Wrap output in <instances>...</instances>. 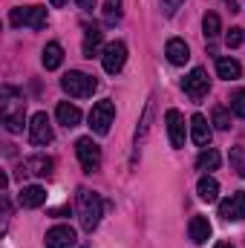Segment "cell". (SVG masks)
Returning <instances> with one entry per match:
<instances>
[{"instance_id":"obj_5","label":"cell","mask_w":245,"mask_h":248,"mask_svg":"<svg viewBox=\"0 0 245 248\" xmlns=\"http://www.w3.org/2000/svg\"><path fill=\"white\" fill-rule=\"evenodd\" d=\"M113 119H116V104H113L110 98H104V101L92 104V110H90V127H92V133H95V136H107Z\"/></svg>"},{"instance_id":"obj_14","label":"cell","mask_w":245,"mask_h":248,"mask_svg":"<svg viewBox=\"0 0 245 248\" xmlns=\"http://www.w3.org/2000/svg\"><path fill=\"white\" fill-rule=\"evenodd\" d=\"M165 55H168V61L173 63V66H184V63L190 61V49H187V44H184L182 38H170L168 46H165Z\"/></svg>"},{"instance_id":"obj_9","label":"cell","mask_w":245,"mask_h":248,"mask_svg":"<svg viewBox=\"0 0 245 248\" xmlns=\"http://www.w3.org/2000/svg\"><path fill=\"white\" fill-rule=\"evenodd\" d=\"M219 217L225 222H243L245 219V190H237V193H231L228 199L219 202Z\"/></svg>"},{"instance_id":"obj_31","label":"cell","mask_w":245,"mask_h":248,"mask_svg":"<svg viewBox=\"0 0 245 248\" xmlns=\"http://www.w3.org/2000/svg\"><path fill=\"white\" fill-rule=\"evenodd\" d=\"M78 3V9H84V12H92L95 9V0H75Z\"/></svg>"},{"instance_id":"obj_21","label":"cell","mask_w":245,"mask_h":248,"mask_svg":"<svg viewBox=\"0 0 245 248\" xmlns=\"http://www.w3.org/2000/svg\"><path fill=\"white\" fill-rule=\"evenodd\" d=\"M196 193H199L202 202H216V196H219V182L205 173V176L199 179V185H196Z\"/></svg>"},{"instance_id":"obj_8","label":"cell","mask_w":245,"mask_h":248,"mask_svg":"<svg viewBox=\"0 0 245 248\" xmlns=\"http://www.w3.org/2000/svg\"><path fill=\"white\" fill-rule=\"evenodd\" d=\"M182 90L193 98V101H202L205 95H208V90H211V81H208V72L202 69V66H196V69H190V75L182 81Z\"/></svg>"},{"instance_id":"obj_18","label":"cell","mask_w":245,"mask_h":248,"mask_svg":"<svg viewBox=\"0 0 245 248\" xmlns=\"http://www.w3.org/2000/svg\"><path fill=\"white\" fill-rule=\"evenodd\" d=\"M23 124H26V110H23V104H20L17 110H12L9 104H3V127H6L9 133H20Z\"/></svg>"},{"instance_id":"obj_25","label":"cell","mask_w":245,"mask_h":248,"mask_svg":"<svg viewBox=\"0 0 245 248\" xmlns=\"http://www.w3.org/2000/svg\"><path fill=\"white\" fill-rule=\"evenodd\" d=\"M101 15H104V23H107V26H116V23L122 20V0H104Z\"/></svg>"},{"instance_id":"obj_34","label":"cell","mask_w":245,"mask_h":248,"mask_svg":"<svg viewBox=\"0 0 245 248\" xmlns=\"http://www.w3.org/2000/svg\"><path fill=\"white\" fill-rule=\"evenodd\" d=\"M228 3H231V9H234V0H228ZM234 12H237V9H234Z\"/></svg>"},{"instance_id":"obj_27","label":"cell","mask_w":245,"mask_h":248,"mask_svg":"<svg viewBox=\"0 0 245 248\" xmlns=\"http://www.w3.org/2000/svg\"><path fill=\"white\" fill-rule=\"evenodd\" d=\"M231 113L237 116V119H245V90H237V93H231Z\"/></svg>"},{"instance_id":"obj_12","label":"cell","mask_w":245,"mask_h":248,"mask_svg":"<svg viewBox=\"0 0 245 248\" xmlns=\"http://www.w3.org/2000/svg\"><path fill=\"white\" fill-rule=\"evenodd\" d=\"M211 222H208V217H190V222H187V237H190V243L193 246H205L208 240H211Z\"/></svg>"},{"instance_id":"obj_26","label":"cell","mask_w":245,"mask_h":248,"mask_svg":"<svg viewBox=\"0 0 245 248\" xmlns=\"http://www.w3.org/2000/svg\"><path fill=\"white\" fill-rule=\"evenodd\" d=\"M231 170H237L245 179V147H231Z\"/></svg>"},{"instance_id":"obj_3","label":"cell","mask_w":245,"mask_h":248,"mask_svg":"<svg viewBox=\"0 0 245 248\" xmlns=\"http://www.w3.org/2000/svg\"><path fill=\"white\" fill-rule=\"evenodd\" d=\"M12 26H29V29H44L46 26V9L44 6H17L9 12Z\"/></svg>"},{"instance_id":"obj_15","label":"cell","mask_w":245,"mask_h":248,"mask_svg":"<svg viewBox=\"0 0 245 248\" xmlns=\"http://www.w3.org/2000/svg\"><path fill=\"white\" fill-rule=\"evenodd\" d=\"M17 202H20V208H41L46 202V190L41 185H26V187H20Z\"/></svg>"},{"instance_id":"obj_10","label":"cell","mask_w":245,"mask_h":248,"mask_svg":"<svg viewBox=\"0 0 245 248\" xmlns=\"http://www.w3.org/2000/svg\"><path fill=\"white\" fill-rule=\"evenodd\" d=\"M44 243H46V248H72L78 243V234L69 225H55V228L46 231V240Z\"/></svg>"},{"instance_id":"obj_13","label":"cell","mask_w":245,"mask_h":248,"mask_svg":"<svg viewBox=\"0 0 245 248\" xmlns=\"http://www.w3.org/2000/svg\"><path fill=\"white\" fill-rule=\"evenodd\" d=\"M190 139H193V144H199V147H211V127H208V119H205L202 113H196V116L190 119Z\"/></svg>"},{"instance_id":"obj_20","label":"cell","mask_w":245,"mask_h":248,"mask_svg":"<svg viewBox=\"0 0 245 248\" xmlns=\"http://www.w3.org/2000/svg\"><path fill=\"white\" fill-rule=\"evenodd\" d=\"M216 75L222 81H237V78H243V66L234 58H216Z\"/></svg>"},{"instance_id":"obj_17","label":"cell","mask_w":245,"mask_h":248,"mask_svg":"<svg viewBox=\"0 0 245 248\" xmlns=\"http://www.w3.org/2000/svg\"><path fill=\"white\" fill-rule=\"evenodd\" d=\"M101 44H104V32L98 29V26H87V32H84V58H95L98 52H101Z\"/></svg>"},{"instance_id":"obj_30","label":"cell","mask_w":245,"mask_h":248,"mask_svg":"<svg viewBox=\"0 0 245 248\" xmlns=\"http://www.w3.org/2000/svg\"><path fill=\"white\" fill-rule=\"evenodd\" d=\"M182 3H184V0H162V6H165V12H168V15H173Z\"/></svg>"},{"instance_id":"obj_23","label":"cell","mask_w":245,"mask_h":248,"mask_svg":"<svg viewBox=\"0 0 245 248\" xmlns=\"http://www.w3.org/2000/svg\"><path fill=\"white\" fill-rule=\"evenodd\" d=\"M41 61H44V66H46V69H58V66L63 63V49H61V44H58V41L46 44V46H44V58H41Z\"/></svg>"},{"instance_id":"obj_16","label":"cell","mask_w":245,"mask_h":248,"mask_svg":"<svg viewBox=\"0 0 245 248\" xmlns=\"http://www.w3.org/2000/svg\"><path fill=\"white\" fill-rule=\"evenodd\" d=\"M23 170L32 173V176H44V179H49L52 170H55V162H52L49 156H32V159L23 162Z\"/></svg>"},{"instance_id":"obj_4","label":"cell","mask_w":245,"mask_h":248,"mask_svg":"<svg viewBox=\"0 0 245 248\" xmlns=\"http://www.w3.org/2000/svg\"><path fill=\"white\" fill-rule=\"evenodd\" d=\"M75 156H78V162L87 173L101 168V147H98V141H92V136H81L75 141Z\"/></svg>"},{"instance_id":"obj_6","label":"cell","mask_w":245,"mask_h":248,"mask_svg":"<svg viewBox=\"0 0 245 248\" xmlns=\"http://www.w3.org/2000/svg\"><path fill=\"white\" fill-rule=\"evenodd\" d=\"M101 63H104V72L110 75H119L127 63V44L124 41H113L104 46V55H101Z\"/></svg>"},{"instance_id":"obj_7","label":"cell","mask_w":245,"mask_h":248,"mask_svg":"<svg viewBox=\"0 0 245 248\" xmlns=\"http://www.w3.org/2000/svg\"><path fill=\"white\" fill-rule=\"evenodd\" d=\"M52 139H55V133H52L49 116H46V113H35V116L29 119V141H32L35 147H44V144H49Z\"/></svg>"},{"instance_id":"obj_29","label":"cell","mask_w":245,"mask_h":248,"mask_svg":"<svg viewBox=\"0 0 245 248\" xmlns=\"http://www.w3.org/2000/svg\"><path fill=\"white\" fill-rule=\"evenodd\" d=\"M225 44H228L231 49H237V46L243 44V29H237V26H231V29H228V35H225Z\"/></svg>"},{"instance_id":"obj_32","label":"cell","mask_w":245,"mask_h":248,"mask_svg":"<svg viewBox=\"0 0 245 248\" xmlns=\"http://www.w3.org/2000/svg\"><path fill=\"white\" fill-rule=\"evenodd\" d=\"M49 3H52L55 9H61V6H66V0H49Z\"/></svg>"},{"instance_id":"obj_22","label":"cell","mask_w":245,"mask_h":248,"mask_svg":"<svg viewBox=\"0 0 245 248\" xmlns=\"http://www.w3.org/2000/svg\"><path fill=\"white\" fill-rule=\"evenodd\" d=\"M219 32H222L219 15H216V12H208V15L202 17V35H205V41H208V44H214V41L219 38Z\"/></svg>"},{"instance_id":"obj_19","label":"cell","mask_w":245,"mask_h":248,"mask_svg":"<svg viewBox=\"0 0 245 248\" xmlns=\"http://www.w3.org/2000/svg\"><path fill=\"white\" fill-rule=\"evenodd\" d=\"M55 116H58V124H63L66 130H72V127L81 124V110H78L75 104H69V101H61V104H58Z\"/></svg>"},{"instance_id":"obj_11","label":"cell","mask_w":245,"mask_h":248,"mask_svg":"<svg viewBox=\"0 0 245 248\" xmlns=\"http://www.w3.org/2000/svg\"><path fill=\"white\" fill-rule=\"evenodd\" d=\"M165 122H168V139H170V144H173V147H184V141H187V130H184L182 113H179V110H168Z\"/></svg>"},{"instance_id":"obj_28","label":"cell","mask_w":245,"mask_h":248,"mask_svg":"<svg viewBox=\"0 0 245 248\" xmlns=\"http://www.w3.org/2000/svg\"><path fill=\"white\" fill-rule=\"evenodd\" d=\"M214 124H216V130H228L231 127V113L225 107H214Z\"/></svg>"},{"instance_id":"obj_24","label":"cell","mask_w":245,"mask_h":248,"mask_svg":"<svg viewBox=\"0 0 245 248\" xmlns=\"http://www.w3.org/2000/svg\"><path fill=\"white\" fill-rule=\"evenodd\" d=\"M196 168H199V170H205V173L216 170V168H219V153H216L214 147H205V150L196 156Z\"/></svg>"},{"instance_id":"obj_1","label":"cell","mask_w":245,"mask_h":248,"mask_svg":"<svg viewBox=\"0 0 245 248\" xmlns=\"http://www.w3.org/2000/svg\"><path fill=\"white\" fill-rule=\"evenodd\" d=\"M101 217H104V202H101V196H98L95 190H90V187H81V190H78V219H81V228L92 234V231L98 228Z\"/></svg>"},{"instance_id":"obj_33","label":"cell","mask_w":245,"mask_h":248,"mask_svg":"<svg viewBox=\"0 0 245 248\" xmlns=\"http://www.w3.org/2000/svg\"><path fill=\"white\" fill-rule=\"evenodd\" d=\"M214 248H234V246H231V243H216Z\"/></svg>"},{"instance_id":"obj_2","label":"cell","mask_w":245,"mask_h":248,"mask_svg":"<svg viewBox=\"0 0 245 248\" xmlns=\"http://www.w3.org/2000/svg\"><path fill=\"white\" fill-rule=\"evenodd\" d=\"M61 87H63V93L72 95V98H90L95 93L98 81L92 75H87V72H66L61 78Z\"/></svg>"}]
</instances>
